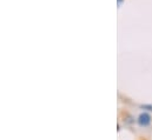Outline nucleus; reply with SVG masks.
<instances>
[{
  "mask_svg": "<svg viewBox=\"0 0 152 140\" xmlns=\"http://www.w3.org/2000/svg\"><path fill=\"white\" fill-rule=\"evenodd\" d=\"M150 115L146 114V113H143L139 115V119H138V122L142 125V126H148L150 124Z\"/></svg>",
  "mask_w": 152,
  "mask_h": 140,
  "instance_id": "nucleus-1",
  "label": "nucleus"
},
{
  "mask_svg": "<svg viewBox=\"0 0 152 140\" xmlns=\"http://www.w3.org/2000/svg\"><path fill=\"white\" fill-rule=\"evenodd\" d=\"M143 108H149V109H151L152 111V106H149V105H145V106H142Z\"/></svg>",
  "mask_w": 152,
  "mask_h": 140,
  "instance_id": "nucleus-2",
  "label": "nucleus"
},
{
  "mask_svg": "<svg viewBox=\"0 0 152 140\" xmlns=\"http://www.w3.org/2000/svg\"><path fill=\"white\" fill-rule=\"evenodd\" d=\"M123 1H124V0H118V5H119V6H120V5H121V4H123Z\"/></svg>",
  "mask_w": 152,
  "mask_h": 140,
  "instance_id": "nucleus-3",
  "label": "nucleus"
}]
</instances>
